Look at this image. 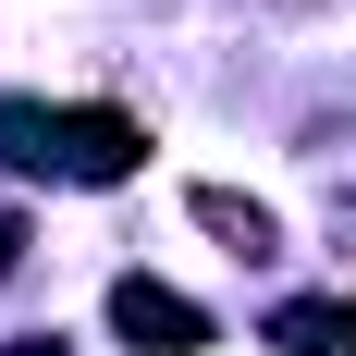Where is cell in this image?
I'll return each mask as SVG.
<instances>
[{
  "label": "cell",
  "instance_id": "obj_4",
  "mask_svg": "<svg viewBox=\"0 0 356 356\" xmlns=\"http://www.w3.org/2000/svg\"><path fill=\"white\" fill-rule=\"evenodd\" d=\"M197 221H209L234 258H270V209H258V197H234V184H197Z\"/></svg>",
  "mask_w": 356,
  "mask_h": 356
},
{
  "label": "cell",
  "instance_id": "obj_1",
  "mask_svg": "<svg viewBox=\"0 0 356 356\" xmlns=\"http://www.w3.org/2000/svg\"><path fill=\"white\" fill-rule=\"evenodd\" d=\"M0 160L13 172H62V184H123L147 160L136 111H37V99H0Z\"/></svg>",
  "mask_w": 356,
  "mask_h": 356
},
{
  "label": "cell",
  "instance_id": "obj_6",
  "mask_svg": "<svg viewBox=\"0 0 356 356\" xmlns=\"http://www.w3.org/2000/svg\"><path fill=\"white\" fill-rule=\"evenodd\" d=\"M13 356H49V344H13Z\"/></svg>",
  "mask_w": 356,
  "mask_h": 356
},
{
  "label": "cell",
  "instance_id": "obj_3",
  "mask_svg": "<svg viewBox=\"0 0 356 356\" xmlns=\"http://www.w3.org/2000/svg\"><path fill=\"white\" fill-rule=\"evenodd\" d=\"M283 356H356V295H295L283 320H270Z\"/></svg>",
  "mask_w": 356,
  "mask_h": 356
},
{
  "label": "cell",
  "instance_id": "obj_5",
  "mask_svg": "<svg viewBox=\"0 0 356 356\" xmlns=\"http://www.w3.org/2000/svg\"><path fill=\"white\" fill-rule=\"evenodd\" d=\"M13 258H25V221H13V209H0V270H13Z\"/></svg>",
  "mask_w": 356,
  "mask_h": 356
},
{
  "label": "cell",
  "instance_id": "obj_2",
  "mask_svg": "<svg viewBox=\"0 0 356 356\" xmlns=\"http://www.w3.org/2000/svg\"><path fill=\"white\" fill-rule=\"evenodd\" d=\"M111 332L136 356H209V307L197 295H172V283H147V270H123L111 283Z\"/></svg>",
  "mask_w": 356,
  "mask_h": 356
}]
</instances>
